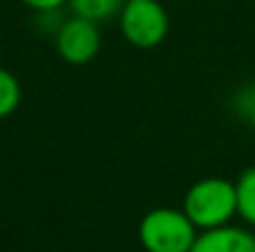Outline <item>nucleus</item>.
Masks as SVG:
<instances>
[{"label": "nucleus", "instance_id": "20e7f679", "mask_svg": "<svg viewBox=\"0 0 255 252\" xmlns=\"http://www.w3.org/2000/svg\"><path fill=\"white\" fill-rule=\"evenodd\" d=\"M55 50L67 65H89L102 50V32L99 25L85 17H67L57 25L55 32Z\"/></svg>", "mask_w": 255, "mask_h": 252}, {"label": "nucleus", "instance_id": "39448f33", "mask_svg": "<svg viewBox=\"0 0 255 252\" xmlns=\"http://www.w3.org/2000/svg\"><path fill=\"white\" fill-rule=\"evenodd\" d=\"M191 252H255V233L241 225H223L198 233Z\"/></svg>", "mask_w": 255, "mask_h": 252}, {"label": "nucleus", "instance_id": "1a4fd4ad", "mask_svg": "<svg viewBox=\"0 0 255 252\" xmlns=\"http://www.w3.org/2000/svg\"><path fill=\"white\" fill-rule=\"evenodd\" d=\"M25 7H30V10H35V12H57L60 7H65L67 5V0H20Z\"/></svg>", "mask_w": 255, "mask_h": 252}, {"label": "nucleus", "instance_id": "423d86ee", "mask_svg": "<svg viewBox=\"0 0 255 252\" xmlns=\"http://www.w3.org/2000/svg\"><path fill=\"white\" fill-rule=\"evenodd\" d=\"M122 5H124V0H67V7L72 10V15L92 20L97 25L117 17Z\"/></svg>", "mask_w": 255, "mask_h": 252}, {"label": "nucleus", "instance_id": "f03ea898", "mask_svg": "<svg viewBox=\"0 0 255 252\" xmlns=\"http://www.w3.org/2000/svg\"><path fill=\"white\" fill-rule=\"evenodd\" d=\"M198 228L181 208H154L139 223V243L146 252H191Z\"/></svg>", "mask_w": 255, "mask_h": 252}, {"label": "nucleus", "instance_id": "9d476101", "mask_svg": "<svg viewBox=\"0 0 255 252\" xmlns=\"http://www.w3.org/2000/svg\"><path fill=\"white\" fill-rule=\"evenodd\" d=\"M243 114H246V119H248V124L253 126V131H255V94H253V99L246 104V109H243Z\"/></svg>", "mask_w": 255, "mask_h": 252}, {"label": "nucleus", "instance_id": "0eeeda50", "mask_svg": "<svg viewBox=\"0 0 255 252\" xmlns=\"http://www.w3.org/2000/svg\"><path fill=\"white\" fill-rule=\"evenodd\" d=\"M236 193H238V218L255 230V166L246 168L236 178Z\"/></svg>", "mask_w": 255, "mask_h": 252}, {"label": "nucleus", "instance_id": "6e6552de", "mask_svg": "<svg viewBox=\"0 0 255 252\" xmlns=\"http://www.w3.org/2000/svg\"><path fill=\"white\" fill-rule=\"evenodd\" d=\"M20 101H22V86L17 82V77L10 70L0 67V119H7L10 114H15Z\"/></svg>", "mask_w": 255, "mask_h": 252}, {"label": "nucleus", "instance_id": "7ed1b4c3", "mask_svg": "<svg viewBox=\"0 0 255 252\" xmlns=\"http://www.w3.org/2000/svg\"><path fill=\"white\" fill-rule=\"evenodd\" d=\"M117 20L122 37L136 50L159 47L171 27L169 12L161 0H124Z\"/></svg>", "mask_w": 255, "mask_h": 252}, {"label": "nucleus", "instance_id": "f257e3e1", "mask_svg": "<svg viewBox=\"0 0 255 252\" xmlns=\"http://www.w3.org/2000/svg\"><path fill=\"white\" fill-rule=\"evenodd\" d=\"M181 210L198 228V233L231 225L233 218H238L236 180H228L221 175L198 178L186 190Z\"/></svg>", "mask_w": 255, "mask_h": 252}]
</instances>
